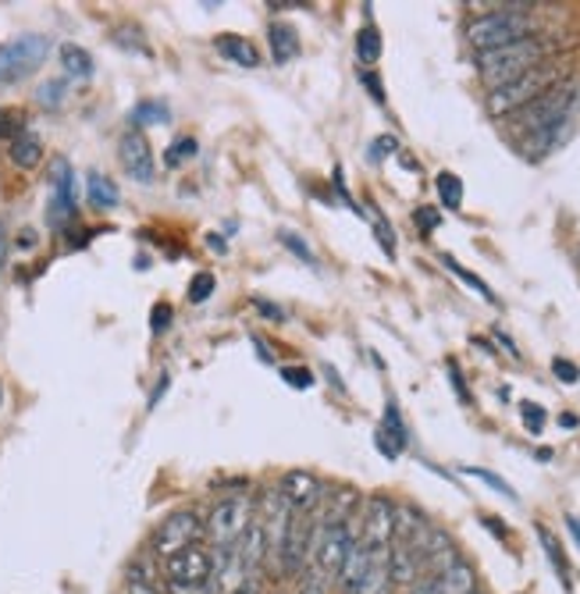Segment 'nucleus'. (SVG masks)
<instances>
[{"label": "nucleus", "instance_id": "nucleus-13", "mask_svg": "<svg viewBox=\"0 0 580 594\" xmlns=\"http://www.w3.org/2000/svg\"><path fill=\"white\" fill-rule=\"evenodd\" d=\"M75 174H72V165L64 157H53L50 160V189H53V196H50V225L53 228H61L64 221L75 214Z\"/></svg>", "mask_w": 580, "mask_h": 594}, {"label": "nucleus", "instance_id": "nucleus-26", "mask_svg": "<svg viewBox=\"0 0 580 594\" xmlns=\"http://www.w3.org/2000/svg\"><path fill=\"white\" fill-rule=\"evenodd\" d=\"M357 58L363 64H377V58H382V33L374 25H363L357 33Z\"/></svg>", "mask_w": 580, "mask_h": 594}, {"label": "nucleus", "instance_id": "nucleus-9", "mask_svg": "<svg viewBox=\"0 0 580 594\" xmlns=\"http://www.w3.org/2000/svg\"><path fill=\"white\" fill-rule=\"evenodd\" d=\"M349 545H353V534H349L346 523H317L314 520V551H310V559H314L317 573L325 580H339L342 562L349 556Z\"/></svg>", "mask_w": 580, "mask_h": 594}, {"label": "nucleus", "instance_id": "nucleus-14", "mask_svg": "<svg viewBox=\"0 0 580 594\" xmlns=\"http://www.w3.org/2000/svg\"><path fill=\"white\" fill-rule=\"evenodd\" d=\"M118 154H121V168H125L132 179L143 182V185H150L154 182V150H150V143H146V136L140 129H129L125 136H121V146H118Z\"/></svg>", "mask_w": 580, "mask_h": 594}, {"label": "nucleus", "instance_id": "nucleus-34", "mask_svg": "<svg viewBox=\"0 0 580 594\" xmlns=\"http://www.w3.org/2000/svg\"><path fill=\"white\" fill-rule=\"evenodd\" d=\"M281 377H286L289 388H314V374H310L306 367H281Z\"/></svg>", "mask_w": 580, "mask_h": 594}, {"label": "nucleus", "instance_id": "nucleus-52", "mask_svg": "<svg viewBox=\"0 0 580 594\" xmlns=\"http://www.w3.org/2000/svg\"><path fill=\"white\" fill-rule=\"evenodd\" d=\"M0 399H4V388H0Z\"/></svg>", "mask_w": 580, "mask_h": 594}, {"label": "nucleus", "instance_id": "nucleus-29", "mask_svg": "<svg viewBox=\"0 0 580 594\" xmlns=\"http://www.w3.org/2000/svg\"><path fill=\"white\" fill-rule=\"evenodd\" d=\"M463 474L467 477H478V481H484V484H492V488L498 492V495H506V498H512L517 502V492L509 488V484L498 477V474H492V470H481V466H463Z\"/></svg>", "mask_w": 580, "mask_h": 594}, {"label": "nucleus", "instance_id": "nucleus-51", "mask_svg": "<svg viewBox=\"0 0 580 594\" xmlns=\"http://www.w3.org/2000/svg\"><path fill=\"white\" fill-rule=\"evenodd\" d=\"M4 253H8V242H4V232H0V264H4Z\"/></svg>", "mask_w": 580, "mask_h": 594}, {"label": "nucleus", "instance_id": "nucleus-25", "mask_svg": "<svg viewBox=\"0 0 580 594\" xmlns=\"http://www.w3.org/2000/svg\"><path fill=\"white\" fill-rule=\"evenodd\" d=\"M438 199H442V207L445 210H460L463 207V182H460V174H452V171H442L438 179Z\"/></svg>", "mask_w": 580, "mask_h": 594}, {"label": "nucleus", "instance_id": "nucleus-38", "mask_svg": "<svg viewBox=\"0 0 580 594\" xmlns=\"http://www.w3.org/2000/svg\"><path fill=\"white\" fill-rule=\"evenodd\" d=\"M295 594H328V580L321 577L317 570H314V573H306V577H303V584H300V591H295Z\"/></svg>", "mask_w": 580, "mask_h": 594}, {"label": "nucleus", "instance_id": "nucleus-36", "mask_svg": "<svg viewBox=\"0 0 580 594\" xmlns=\"http://www.w3.org/2000/svg\"><path fill=\"white\" fill-rule=\"evenodd\" d=\"M552 371H556V377H559V381L563 385H573V381H580V367H573V363L570 360H552Z\"/></svg>", "mask_w": 580, "mask_h": 594}, {"label": "nucleus", "instance_id": "nucleus-28", "mask_svg": "<svg viewBox=\"0 0 580 594\" xmlns=\"http://www.w3.org/2000/svg\"><path fill=\"white\" fill-rule=\"evenodd\" d=\"M132 121H136V125H165V121H168V107L157 104V100H143L136 111H132Z\"/></svg>", "mask_w": 580, "mask_h": 594}, {"label": "nucleus", "instance_id": "nucleus-16", "mask_svg": "<svg viewBox=\"0 0 580 594\" xmlns=\"http://www.w3.org/2000/svg\"><path fill=\"white\" fill-rule=\"evenodd\" d=\"M371 559H374V548H367L363 542L349 545V556L342 562V573H339V587L346 594H353L360 587V580L367 577V570H371Z\"/></svg>", "mask_w": 580, "mask_h": 594}, {"label": "nucleus", "instance_id": "nucleus-39", "mask_svg": "<svg viewBox=\"0 0 580 594\" xmlns=\"http://www.w3.org/2000/svg\"><path fill=\"white\" fill-rule=\"evenodd\" d=\"M19 114L15 111H0V140H15L19 136V132H22V125H19V121H15Z\"/></svg>", "mask_w": 580, "mask_h": 594}, {"label": "nucleus", "instance_id": "nucleus-27", "mask_svg": "<svg viewBox=\"0 0 580 594\" xmlns=\"http://www.w3.org/2000/svg\"><path fill=\"white\" fill-rule=\"evenodd\" d=\"M442 264H445V267H449V271H452L456 278H460V281H467V286H470V289H474L478 295H484V300H488V303H498V300H495V292L488 289V281H481L478 275H470V271H463V267H460V264H456V260H452V256H442Z\"/></svg>", "mask_w": 580, "mask_h": 594}, {"label": "nucleus", "instance_id": "nucleus-8", "mask_svg": "<svg viewBox=\"0 0 580 594\" xmlns=\"http://www.w3.org/2000/svg\"><path fill=\"white\" fill-rule=\"evenodd\" d=\"M47 53L50 39L39 33H25L0 44V83H19V78L33 75L47 61Z\"/></svg>", "mask_w": 580, "mask_h": 594}, {"label": "nucleus", "instance_id": "nucleus-6", "mask_svg": "<svg viewBox=\"0 0 580 594\" xmlns=\"http://www.w3.org/2000/svg\"><path fill=\"white\" fill-rule=\"evenodd\" d=\"M165 573L171 594H207L214 577V556L207 548L189 545L182 551H174L171 559H165Z\"/></svg>", "mask_w": 580, "mask_h": 594}, {"label": "nucleus", "instance_id": "nucleus-30", "mask_svg": "<svg viewBox=\"0 0 580 594\" xmlns=\"http://www.w3.org/2000/svg\"><path fill=\"white\" fill-rule=\"evenodd\" d=\"M214 289H218V281H214V275H210V271H200L193 281H189V300H193V303H207Z\"/></svg>", "mask_w": 580, "mask_h": 594}, {"label": "nucleus", "instance_id": "nucleus-23", "mask_svg": "<svg viewBox=\"0 0 580 594\" xmlns=\"http://www.w3.org/2000/svg\"><path fill=\"white\" fill-rule=\"evenodd\" d=\"M86 189H89V204L97 207V210H111V207H118V185H114L111 179H107V174H89Z\"/></svg>", "mask_w": 580, "mask_h": 594}, {"label": "nucleus", "instance_id": "nucleus-20", "mask_svg": "<svg viewBox=\"0 0 580 594\" xmlns=\"http://www.w3.org/2000/svg\"><path fill=\"white\" fill-rule=\"evenodd\" d=\"M218 53H225L232 64H242V69H256L261 64V53L250 44L246 36H235V33H225L218 36Z\"/></svg>", "mask_w": 580, "mask_h": 594}, {"label": "nucleus", "instance_id": "nucleus-46", "mask_svg": "<svg viewBox=\"0 0 580 594\" xmlns=\"http://www.w3.org/2000/svg\"><path fill=\"white\" fill-rule=\"evenodd\" d=\"M363 83H367V89L374 93V100H377V104H382V100H385V93H382V83H377V78H374V75H363Z\"/></svg>", "mask_w": 580, "mask_h": 594}, {"label": "nucleus", "instance_id": "nucleus-7", "mask_svg": "<svg viewBox=\"0 0 580 594\" xmlns=\"http://www.w3.org/2000/svg\"><path fill=\"white\" fill-rule=\"evenodd\" d=\"M346 526L353 542H363L367 548H388L396 537V502H388L385 495H371Z\"/></svg>", "mask_w": 580, "mask_h": 594}, {"label": "nucleus", "instance_id": "nucleus-17", "mask_svg": "<svg viewBox=\"0 0 580 594\" xmlns=\"http://www.w3.org/2000/svg\"><path fill=\"white\" fill-rule=\"evenodd\" d=\"M392 548V545H388ZM388 548H374L371 570L360 580V587L353 594H392V570H388Z\"/></svg>", "mask_w": 580, "mask_h": 594}, {"label": "nucleus", "instance_id": "nucleus-32", "mask_svg": "<svg viewBox=\"0 0 580 594\" xmlns=\"http://www.w3.org/2000/svg\"><path fill=\"white\" fill-rule=\"evenodd\" d=\"M520 416H523V427H528L531 435H542V427H545V410L537 407V402H523V407H520Z\"/></svg>", "mask_w": 580, "mask_h": 594}, {"label": "nucleus", "instance_id": "nucleus-11", "mask_svg": "<svg viewBox=\"0 0 580 594\" xmlns=\"http://www.w3.org/2000/svg\"><path fill=\"white\" fill-rule=\"evenodd\" d=\"M310 551H314V520L310 512H292L286 542L278 548V566L286 577H300L303 566L310 562Z\"/></svg>", "mask_w": 580, "mask_h": 594}, {"label": "nucleus", "instance_id": "nucleus-5", "mask_svg": "<svg viewBox=\"0 0 580 594\" xmlns=\"http://www.w3.org/2000/svg\"><path fill=\"white\" fill-rule=\"evenodd\" d=\"M253 517H256V506H253L250 492H235V495L218 498L210 509V517H207V537L214 542V548L239 545V537L246 534Z\"/></svg>", "mask_w": 580, "mask_h": 594}, {"label": "nucleus", "instance_id": "nucleus-4", "mask_svg": "<svg viewBox=\"0 0 580 594\" xmlns=\"http://www.w3.org/2000/svg\"><path fill=\"white\" fill-rule=\"evenodd\" d=\"M531 33H534L531 15H517V11H484L481 19L470 22L467 39L474 50L488 53L498 47L520 44V39H531Z\"/></svg>", "mask_w": 580, "mask_h": 594}, {"label": "nucleus", "instance_id": "nucleus-50", "mask_svg": "<svg viewBox=\"0 0 580 594\" xmlns=\"http://www.w3.org/2000/svg\"><path fill=\"white\" fill-rule=\"evenodd\" d=\"M566 523H570V531H573V537H577V542H580V520H577V517H570V520H566Z\"/></svg>", "mask_w": 580, "mask_h": 594}, {"label": "nucleus", "instance_id": "nucleus-41", "mask_svg": "<svg viewBox=\"0 0 580 594\" xmlns=\"http://www.w3.org/2000/svg\"><path fill=\"white\" fill-rule=\"evenodd\" d=\"M374 232H377V242H382V250H385L388 256H392V253H396V239H392V228H388L385 221H377V225H374Z\"/></svg>", "mask_w": 580, "mask_h": 594}, {"label": "nucleus", "instance_id": "nucleus-48", "mask_svg": "<svg viewBox=\"0 0 580 594\" xmlns=\"http://www.w3.org/2000/svg\"><path fill=\"white\" fill-rule=\"evenodd\" d=\"M232 594H256V577H250L246 584H242L239 591H232Z\"/></svg>", "mask_w": 580, "mask_h": 594}, {"label": "nucleus", "instance_id": "nucleus-21", "mask_svg": "<svg viewBox=\"0 0 580 594\" xmlns=\"http://www.w3.org/2000/svg\"><path fill=\"white\" fill-rule=\"evenodd\" d=\"M271 53H275V64H289L295 53H300V36H295L292 25H271Z\"/></svg>", "mask_w": 580, "mask_h": 594}, {"label": "nucleus", "instance_id": "nucleus-18", "mask_svg": "<svg viewBox=\"0 0 580 594\" xmlns=\"http://www.w3.org/2000/svg\"><path fill=\"white\" fill-rule=\"evenodd\" d=\"M431 580H435L438 594H474V587H478V577H474V570H470L463 559L456 562V566H449V570L435 573Z\"/></svg>", "mask_w": 580, "mask_h": 594}, {"label": "nucleus", "instance_id": "nucleus-43", "mask_svg": "<svg viewBox=\"0 0 580 594\" xmlns=\"http://www.w3.org/2000/svg\"><path fill=\"white\" fill-rule=\"evenodd\" d=\"M449 374H452V388L460 391V399H463V402H470V391H467L463 374H460V367H456V363H449Z\"/></svg>", "mask_w": 580, "mask_h": 594}, {"label": "nucleus", "instance_id": "nucleus-10", "mask_svg": "<svg viewBox=\"0 0 580 594\" xmlns=\"http://www.w3.org/2000/svg\"><path fill=\"white\" fill-rule=\"evenodd\" d=\"M207 534V523L196 517L193 509L171 512L168 520H160L157 534H154V556L171 559L174 551H182L189 545H200V537Z\"/></svg>", "mask_w": 580, "mask_h": 594}, {"label": "nucleus", "instance_id": "nucleus-44", "mask_svg": "<svg viewBox=\"0 0 580 594\" xmlns=\"http://www.w3.org/2000/svg\"><path fill=\"white\" fill-rule=\"evenodd\" d=\"M129 594H160V584H146V580L129 577Z\"/></svg>", "mask_w": 580, "mask_h": 594}, {"label": "nucleus", "instance_id": "nucleus-12", "mask_svg": "<svg viewBox=\"0 0 580 594\" xmlns=\"http://www.w3.org/2000/svg\"><path fill=\"white\" fill-rule=\"evenodd\" d=\"M278 492L292 512H314L321 502H325V484L310 474V470H289V474L281 477Z\"/></svg>", "mask_w": 580, "mask_h": 594}, {"label": "nucleus", "instance_id": "nucleus-22", "mask_svg": "<svg viewBox=\"0 0 580 594\" xmlns=\"http://www.w3.org/2000/svg\"><path fill=\"white\" fill-rule=\"evenodd\" d=\"M61 64H64V75H72V78H89L93 75L89 50H83L78 44H64L61 47Z\"/></svg>", "mask_w": 580, "mask_h": 594}, {"label": "nucleus", "instance_id": "nucleus-42", "mask_svg": "<svg viewBox=\"0 0 580 594\" xmlns=\"http://www.w3.org/2000/svg\"><path fill=\"white\" fill-rule=\"evenodd\" d=\"M438 210H431V207H421V210H416V225H421L424 228V232H435V228H438Z\"/></svg>", "mask_w": 580, "mask_h": 594}, {"label": "nucleus", "instance_id": "nucleus-24", "mask_svg": "<svg viewBox=\"0 0 580 594\" xmlns=\"http://www.w3.org/2000/svg\"><path fill=\"white\" fill-rule=\"evenodd\" d=\"M537 537H542V545H545V556H548V562H552V570L559 573L563 587L570 591V587H573V580H570V566H566V556H563V545L545 531V526H537Z\"/></svg>", "mask_w": 580, "mask_h": 594}, {"label": "nucleus", "instance_id": "nucleus-35", "mask_svg": "<svg viewBox=\"0 0 580 594\" xmlns=\"http://www.w3.org/2000/svg\"><path fill=\"white\" fill-rule=\"evenodd\" d=\"M64 100V78H53L44 89H39V104L44 107H58Z\"/></svg>", "mask_w": 580, "mask_h": 594}, {"label": "nucleus", "instance_id": "nucleus-37", "mask_svg": "<svg viewBox=\"0 0 580 594\" xmlns=\"http://www.w3.org/2000/svg\"><path fill=\"white\" fill-rule=\"evenodd\" d=\"M399 150V140L396 136H377L374 146H371V160H385L388 154Z\"/></svg>", "mask_w": 580, "mask_h": 594}, {"label": "nucleus", "instance_id": "nucleus-2", "mask_svg": "<svg viewBox=\"0 0 580 594\" xmlns=\"http://www.w3.org/2000/svg\"><path fill=\"white\" fill-rule=\"evenodd\" d=\"M548 58V44L542 39H520V44H509V47H498V50H488L478 58V69H481V78L488 89H498V86H509L512 78L528 75L537 64H545Z\"/></svg>", "mask_w": 580, "mask_h": 594}, {"label": "nucleus", "instance_id": "nucleus-19", "mask_svg": "<svg viewBox=\"0 0 580 594\" xmlns=\"http://www.w3.org/2000/svg\"><path fill=\"white\" fill-rule=\"evenodd\" d=\"M11 160L22 168V171H33L39 160H44V143H39V136L36 132H29V129H22L15 140H11Z\"/></svg>", "mask_w": 580, "mask_h": 594}, {"label": "nucleus", "instance_id": "nucleus-40", "mask_svg": "<svg viewBox=\"0 0 580 594\" xmlns=\"http://www.w3.org/2000/svg\"><path fill=\"white\" fill-rule=\"evenodd\" d=\"M150 317H154V320H150V328H154L157 335H160V331H168V324H171V306H168V303H157Z\"/></svg>", "mask_w": 580, "mask_h": 594}, {"label": "nucleus", "instance_id": "nucleus-15", "mask_svg": "<svg viewBox=\"0 0 580 594\" xmlns=\"http://www.w3.org/2000/svg\"><path fill=\"white\" fill-rule=\"evenodd\" d=\"M407 441H410V435H407V424H402V416H399V407H396V402H388L385 421L374 435L377 452L388 456V459H399V452L407 449Z\"/></svg>", "mask_w": 580, "mask_h": 594}, {"label": "nucleus", "instance_id": "nucleus-3", "mask_svg": "<svg viewBox=\"0 0 580 594\" xmlns=\"http://www.w3.org/2000/svg\"><path fill=\"white\" fill-rule=\"evenodd\" d=\"M559 83H563V72L556 69V64H537V69H531L528 75L512 78L509 86L492 89L488 93V111L495 118H509V114L523 111L528 104H534L537 97H545V93L552 86H559Z\"/></svg>", "mask_w": 580, "mask_h": 594}, {"label": "nucleus", "instance_id": "nucleus-47", "mask_svg": "<svg viewBox=\"0 0 580 594\" xmlns=\"http://www.w3.org/2000/svg\"><path fill=\"white\" fill-rule=\"evenodd\" d=\"M256 310H261V314H267V317H275V320H281V310H278V306H271V303H264V300H256Z\"/></svg>", "mask_w": 580, "mask_h": 594}, {"label": "nucleus", "instance_id": "nucleus-31", "mask_svg": "<svg viewBox=\"0 0 580 594\" xmlns=\"http://www.w3.org/2000/svg\"><path fill=\"white\" fill-rule=\"evenodd\" d=\"M189 157H196V140H179V143H171V150L165 154V165L168 168H179L182 160H189Z\"/></svg>", "mask_w": 580, "mask_h": 594}, {"label": "nucleus", "instance_id": "nucleus-33", "mask_svg": "<svg viewBox=\"0 0 580 594\" xmlns=\"http://www.w3.org/2000/svg\"><path fill=\"white\" fill-rule=\"evenodd\" d=\"M281 246H286V250H292L295 256H300V260L303 264H310V267H314L317 264V256H314V250H310L306 246V242L303 239H295L292 232H281Z\"/></svg>", "mask_w": 580, "mask_h": 594}, {"label": "nucleus", "instance_id": "nucleus-49", "mask_svg": "<svg viewBox=\"0 0 580 594\" xmlns=\"http://www.w3.org/2000/svg\"><path fill=\"white\" fill-rule=\"evenodd\" d=\"M207 246H210V250H218V253H225V239H221V235H210V239H207Z\"/></svg>", "mask_w": 580, "mask_h": 594}, {"label": "nucleus", "instance_id": "nucleus-1", "mask_svg": "<svg viewBox=\"0 0 580 594\" xmlns=\"http://www.w3.org/2000/svg\"><path fill=\"white\" fill-rule=\"evenodd\" d=\"M577 111H580V83L577 78H563V83L552 86L545 97H537L534 104H528L523 111L509 114V118H512V125L528 136V150L548 154Z\"/></svg>", "mask_w": 580, "mask_h": 594}, {"label": "nucleus", "instance_id": "nucleus-45", "mask_svg": "<svg viewBox=\"0 0 580 594\" xmlns=\"http://www.w3.org/2000/svg\"><path fill=\"white\" fill-rule=\"evenodd\" d=\"M410 594H438V587H435V580L424 577V580H416V584L410 587Z\"/></svg>", "mask_w": 580, "mask_h": 594}]
</instances>
